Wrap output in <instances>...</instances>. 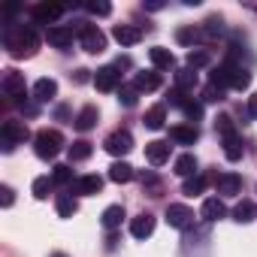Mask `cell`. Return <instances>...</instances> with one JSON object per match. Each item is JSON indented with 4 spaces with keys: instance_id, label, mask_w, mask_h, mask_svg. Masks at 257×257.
<instances>
[{
    "instance_id": "cell-10",
    "label": "cell",
    "mask_w": 257,
    "mask_h": 257,
    "mask_svg": "<svg viewBox=\"0 0 257 257\" xmlns=\"http://www.w3.org/2000/svg\"><path fill=\"white\" fill-rule=\"evenodd\" d=\"M25 91H28V88H25V76L16 73V70H7V76H4V94L13 97V100H22Z\"/></svg>"
},
{
    "instance_id": "cell-24",
    "label": "cell",
    "mask_w": 257,
    "mask_h": 257,
    "mask_svg": "<svg viewBox=\"0 0 257 257\" xmlns=\"http://www.w3.org/2000/svg\"><path fill=\"white\" fill-rule=\"evenodd\" d=\"M164 124H167V106L164 103L161 106H152L146 112V127H149V131H161Z\"/></svg>"
},
{
    "instance_id": "cell-1",
    "label": "cell",
    "mask_w": 257,
    "mask_h": 257,
    "mask_svg": "<svg viewBox=\"0 0 257 257\" xmlns=\"http://www.w3.org/2000/svg\"><path fill=\"white\" fill-rule=\"evenodd\" d=\"M4 46L10 49L13 58H31V55H37V49H40V37H37L34 28L7 25V28H4Z\"/></svg>"
},
{
    "instance_id": "cell-20",
    "label": "cell",
    "mask_w": 257,
    "mask_h": 257,
    "mask_svg": "<svg viewBox=\"0 0 257 257\" xmlns=\"http://www.w3.org/2000/svg\"><path fill=\"white\" fill-rule=\"evenodd\" d=\"M137 173H134V167L127 164V161H115L112 167H109V179L112 182H118V185H124V182H131Z\"/></svg>"
},
{
    "instance_id": "cell-15",
    "label": "cell",
    "mask_w": 257,
    "mask_h": 257,
    "mask_svg": "<svg viewBox=\"0 0 257 257\" xmlns=\"http://www.w3.org/2000/svg\"><path fill=\"white\" fill-rule=\"evenodd\" d=\"M112 37H115L121 46H137V43L143 40V31H140L137 25H115Z\"/></svg>"
},
{
    "instance_id": "cell-12",
    "label": "cell",
    "mask_w": 257,
    "mask_h": 257,
    "mask_svg": "<svg viewBox=\"0 0 257 257\" xmlns=\"http://www.w3.org/2000/svg\"><path fill=\"white\" fill-rule=\"evenodd\" d=\"M152 233H155V215L143 212V215H137V218L131 221V236H134V239H149Z\"/></svg>"
},
{
    "instance_id": "cell-31",
    "label": "cell",
    "mask_w": 257,
    "mask_h": 257,
    "mask_svg": "<svg viewBox=\"0 0 257 257\" xmlns=\"http://www.w3.org/2000/svg\"><path fill=\"white\" fill-rule=\"evenodd\" d=\"M91 152H94V149H91V143H88V140H79V143H73V146H70V161H88V158H91Z\"/></svg>"
},
{
    "instance_id": "cell-4",
    "label": "cell",
    "mask_w": 257,
    "mask_h": 257,
    "mask_svg": "<svg viewBox=\"0 0 257 257\" xmlns=\"http://www.w3.org/2000/svg\"><path fill=\"white\" fill-rule=\"evenodd\" d=\"M31 131L25 121H4V152H13L19 143H28Z\"/></svg>"
},
{
    "instance_id": "cell-7",
    "label": "cell",
    "mask_w": 257,
    "mask_h": 257,
    "mask_svg": "<svg viewBox=\"0 0 257 257\" xmlns=\"http://www.w3.org/2000/svg\"><path fill=\"white\" fill-rule=\"evenodd\" d=\"M167 221H170V227H176V230H188V227L194 224V212H191L188 206H182V203H173V206L167 209Z\"/></svg>"
},
{
    "instance_id": "cell-22",
    "label": "cell",
    "mask_w": 257,
    "mask_h": 257,
    "mask_svg": "<svg viewBox=\"0 0 257 257\" xmlns=\"http://www.w3.org/2000/svg\"><path fill=\"white\" fill-rule=\"evenodd\" d=\"M55 209H58V215H61V218H73V215L79 212V200H76L73 194H58Z\"/></svg>"
},
{
    "instance_id": "cell-19",
    "label": "cell",
    "mask_w": 257,
    "mask_h": 257,
    "mask_svg": "<svg viewBox=\"0 0 257 257\" xmlns=\"http://www.w3.org/2000/svg\"><path fill=\"white\" fill-rule=\"evenodd\" d=\"M55 94H58V82H55V79H40V82L34 85V100H40V103L55 100Z\"/></svg>"
},
{
    "instance_id": "cell-5",
    "label": "cell",
    "mask_w": 257,
    "mask_h": 257,
    "mask_svg": "<svg viewBox=\"0 0 257 257\" xmlns=\"http://www.w3.org/2000/svg\"><path fill=\"white\" fill-rule=\"evenodd\" d=\"M94 85H97V91H121V73H118V67L112 64V67H100L97 73H94Z\"/></svg>"
},
{
    "instance_id": "cell-28",
    "label": "cell",
    "mask_w": 257,
    "mask_h": 257,
    "mask_svg": "<svg viewBox=\"0 0 257 257\" xmlns=\"http://www.w3.org/2000/svg\"><path fill=\"white\" fill-rule=\"evenodd\" d=\"M242 152H245V146H242V140L236 134L233 137H224V155H227V161H239Z\"/></svg>"
},
{
    "instance_id": "cell-13",
    "label": "cell",
    "mask_w": 257,
    "mask_h": 257,
    "mask_svg": "<svg viewBox=\"0 0 257 257\" xmlns=\"http://www.w3.org/2000/svg\"><path fill=\"white\" fill-rule=\"evenodd\" d=\"M46 40L55 46V49H70L73 46V28H64V25H55V28H49V34H46Z\"/></svg>"
},
{
    "instance_id": "cell-36",
    "label": "cell",
    "mask_w": 257,
    "mask_h": 257,
    "mask_svg": "<svg viewBox=\"0 0 257 257\" xmlns=\"http://www.w3.org/2000/svg\"><path fill=\"white\" fill-rule=\"evenodd\" d=\"M52 188H55V182H52L49 176H40V179L34 182V197H37V200H46Z\"/></svg>"
},
{
    "instance_id": "cell-43",
    "label": "cell",
    "mask_w": 257,
    "mask_h": 257,
    "mask_svg": "<svg viewBox=\"0 0 257 257\" xmlns=\"http://www.w3.org/2000/svg\"><path fill=\"white\" fill-rule=\"evenodd\" d=\"M248 112L257 118V94H251V97H248Z\"/></svg>"
},
{
    "instance_id": "cell-26",
    "label": "cell",
    "mask_w": 257,
    "mask_h": 257,
    "mask_svg": "<svg viewBox=\"0 0 257 257\" xmlns=\"http://www.w3.org/2000/svg\"><path fill=\"white\" fill-rule=\"evenodd\" d=\"M224 215H227V209H224V203H221L218 197L203 200V218H206V221H218V218H224Z\"/></svg>"
},
{
    "instance_id": "cell-27",
    "label": "cell",
    "mask_w": 257,
    "mask_h": 257,
    "mask_svg": "<svg viewBox=\"0 0 257 257\" xmlns=\"http://www.w3.org/2000/svg\"><path fill=\"white\" fill-rule=\"evenodd\" d=\"M173 170H176L179 176L191 179V176H197V158H194V155H182V158H176Z\"/></svg>"
},
{
    "instance_id": "cell-42",
    "label": "cell",
    "mask_w": 257,
    "mask_h": 257,
    "mask_svg": "<svg viewBox=\"0 0 257 257\" xmlns=\"http://www.w3.org/2000/svg\"><path fill=\"white\" fill-rule=\"evenodd\" d=\"M13 200H16V197H13V188H10V185H4V188H0V203L10 209V206H13Z\"/></svg>"
},
{
    "instance_id": "cell-29",
    "label": "cell",
    "mask_w": 257,
    "mask_h": 257,
    "mask_svg": "<svg viewBox=\"0 0 257 257\" xmlns=\"http://www.w3.org/2000/svg\"><path fill=\"white\" fill-rule=\"evenodd\" d=\"M121 218H124V209L121 206H109L103 212V227L106 230H115V227H121Z\"/></svg>"
},
{
    "instance_id": "cell-41",
    "label": "cell",
    "mask_w": 257,
    "mask_h": 257,
    "mask_svg": "<svg viewBox=\"0 0 257 257\" xmlns=\"http://www.w3.org/2000/svg\"><path fill=\"white\" fill-rule=\"evenodd\" d=\"M88 13H94V16H109V13H112V7H109V4H103V0H94V4H88Z\"/></svg>"
},
{
    "instance_id": "cell-35",
    "label": "cell",
    "mask_w": 257,
    "mask_h": 257,
    "mask_svg": "<svg viewBox=\"0 0 257 257\" xmlns=\"http://www.w3.org/2000/svg\"><path fill=\"white\" fill-rule=\"evenodd\" d=\"M52 182H55V185H70V182H73V170H70L67 164H58V167L52 170Z\"/></svg>"
},
{
    "instance_id": "cell-44",
    "label": "cell",
    "mask_w": 257,
    "mask_h": 257,
    "mask_svg": "<svg viewBox=\"0 0 257 257\" xmlns=\"http://www.w3.org/2000/svg\"><path fill=\"white\" fill-rule=\"evenodd\" d=\"M146 10H164L161 0H146Z\"/></svg>"
},
{
    "instance_id": "cell-37",
    "label": "cell",
    "mask_w": 257,
    "mask_h": 257,
    "mask_svg": "<svg viewBox=\"0 0 257 257\" xmlns=\"http://www.w3.org/2000/svg\"><path fill=\"white\" fill-rule=\"evenodd\" d=\"M143 191H146L149 197H158V194H161V182H158L155 173H143Z\"/></svg>"
},
{
    "instance_id": "cell-39",
    "label": "cell",
    "mask_w": 257,
    "mask_h": 257,
    "mask_svg": "<svg viewBox=\"0 0 257 257\" xmlns=\"http://www.w3.org/2000/svg\"><path fill=\"white\" fill-rule=\"evenodd\" d=\"M137 94H140L137 88H121V91H118V100H121L124 106H137Z\"/></svg>"
},
{
    "instance_id": "cell-3",
    "label": "cell",
    "mask_w": 257,
    "mask_h": 257,
    "mask_svg": "<svg viewBox=\"0 0 257 257\" xmlns=\"http://www.w3.org/2000/svg\"><path fill=\"white\" fill-rule=\"evenodd\" d=\"M79 43H82V49L91 52V55L106 52V37H103V31H100L97 25H79Z\"/></svg>"
},
{
    "instance_id": "cell-23",
    "label": "cell",
    "mask_w": 257,
    "mask_h": 257,
    "mask_svg": "<svg viewBox=\"0 0 257 257\" xmlns=\"http://www.w3.org/2000/svg\"><path fill=\"white\" fill-rule=\"evenodd\" d=\"M197 82H200L197 70H191V67L176 70V88H179V91H194V88H197Z\"/></svg>"
},
{
    "instance_id": "cell-45",
    "label": "cell",
    "mask_w": 257,
    "mask_h": 257,
    "mask_svg": "<svg viewBox=\"0 0 257 257\" xmlns=\"http://www.w3.org/2000/svg\"><path fill=\"white\" fill-rule=\"evenodd\" d=\"M52 257H67V254H61V251H58V254H52Z\"/></svg>"
},
{
    "instance_id": "cell-34",
    "label": "cell",
    "mask_w": 257,
    "mask_h": 257,
    "mask_svg": "<svg viewBox=\"0 0 257 257\" xmlns=\"http://www.w3.org/2000/svg\"><path fill=\"white\" fill-rule=\"evenodd\" d=\"M221 100H224V88L215 85V82H209L203 88V103H221Z\"/></svg>"
},
{
    "instance_id": "cell-2",
    "label": "cell",
    "mask_w": 257,
    "mask_h": 257,
    "mask_svg": "<svg viewBox=\"0 0 257 257\" xmlns=\"http://www.w3.org/2000/svg\"><path fill=\"white\" fill-rule=\"evenodd\" d=\"M64 149V137H61V131H40L37 137H34V152H37V158H43V161H52V158H58V152Z\"/></svg>"
},
{
    "instance_id": "cell-30",
    "label": "cell",
    "mask_w": 257,
    "mask_h": 257,
    "mask_svg": "<svg viewBox=\"0 0 257 257\" xmlns=\"http://www.w3.org/2000/svg\"><path fill=\"white\" fill-rule=\"evenodd\" d=\"M209 61H212V55H209L206 49H191V52H188V67H191V70H200V67H206Z\"/></svg>"
},
{
    "instance_id": "cell-9",
    "label": "cell",
    "mask_w": 257,
    "mask_h": 257,
    "mask_svg": "<svg viewBox=\"0 0 257 257\" xmlns=\"http://www.w3.org/2000/svg\"><path fill=\"white\" fill-rule=\"evenodd\" d=\"M176 40H179L182 46H191V49L200 46V43H212L209 31H206V28H194V25H191V28H179V31H176Z\"/></svg>"
},
{
    "instance_id": "cell-11",
    "label": "cell",
    "mask_w": 257,
    "mask_h": 257,
    "mask_svg": "<svg viewBox=\"0 0 257 257\" xmlns=\"http://www.w3.org/2000/svg\"><path fill=\"white\" fill-rule=\"evenodd\" d=\"M215 188H218L221 197H236V194H242V179L236 173H221L215 179Z\"/></svg>"
},
{
    "instance_id": "cell-16",
    "label": "cell",
    "mask_w": 257,
    "mask_h": 257,
    "mask_svg": "<svg viewBox=\"0 0 257 257\" xmlns=\"http://www.w3.org/2000/svg\"><path fill=\"white\" fill-rule=\"evenodd\" d=\"M146 158H149V161H152L155 167L167 164V161H170V143H161V140L149 143V146H146Z\"/></svg>"
},
{
    "instance_id": "cell-32",
    "label": "cell",
    "mask_w": 257,
    "mask_h": 257,
    "mask_svg": "<svg viewBox=\"0 0 257 257\" xmlns=\"http://www.w3.org/2000/svg\"><path fill=\"white\" fill-rule=\"evenodd\" d=\"M188 197H197V194H203L206 191V176H191V179H185V188H182Z\"/></svg>"
},
{
    "instance_id": "cell-18",
    "label": "cell",
    "mask_w": 257,
    "mask_h": 257,
    "mask_svg": "<svg viewBox=\"0 0 257 257\" xmlns=\"http://www.w3.org/2000/svg\"><path fill=\"white\" fill-rule=\"evenodd\" d=\"M149 58H152V64H155V70H173L176 67V55L170 52V49H152L149 52Z\"/></svg>"
},
{
    "instance_id": "cell-21",
    "label": "cell",
    "mask_w": 257,
    "mask_h": 257,
    "mask_svg": "<svg viewBox=\"0 0 257 257\" xmlns=\"http://www.w3.org/2000/svg\"><path fill=\"white\" fill-rule=\"evenodd\" d=\"M134 88H137V91H146V94H149V91H158V88H161V73H155V70H152V73H137Z\"/></svg>"
},
{
    "instance_id": "cell-40",
    "label": "cell",
    "mask_w": 257,
    "mask_h": 257,
    "mask_svg": "<svg viewBox=\"0 0 257 257\" xmlns=\"http://www.w3.org/2000/svg\"><path fill=\"white\" fill-rule=\"evenodd\" d=\"M218 131H221V137H233V134H236V131H233V118L221 115V118H218Z\"/></svg>"
},
{
    "instance_id": "cell-8",
    "label": "cell",
    "mask_w": 257,
    "mask_h": 257,
    "mask_svg": "<svg viewBox=\"0 0 257 257\" xmlns=\"http://www.w3.org/2000/svg\"><path fill=\"white\" fill-rule=\"evenodd\" d=\"M31 16H34L37 25H52V22H58L64 16V7L61 4H37L31 10Z\"/></svg>"
},
{
    "instance_id": "cell-25",
    "label": "cell",
    "mask_w": 257,
    "mask_h": 257,
    "mask_svg": "<svg viewBox=\"0 0 257 257\" xmlns=\"http://www.w3.org/2000/svg\"><path fill=\"white\" fill-rule=\"evenodd\" d=\"M97 118H100V112H97V106H85V109H82V112L76 115V121H73V124H76V127H79V131L85 134V131H91V127L97 124Z\"/></svg>"
},
{
    "instance_id": "cell-14",
    "label": "cell",
    "mask_w": 257,
    "mask_h": 257,
    "mask_svg": "<svg viewBox=\"0 0 257 257\" xmlns=\"http://www.w3.org/2000/svg\"><path fill=\"white\" fill-rule=\"evenodd\" d=\"M170 140H176L179 146H194L197 140H200V131L191 124H176V127H170Z\"/></svg>"
},
{
    "instance_id": "cell-6",
    "label": "cell",
    "mask_w": 257,
    "mask_h": 257,
    "mask_svg": "<svg viewBox=\"0 0 257 257\" xmlns=\"http://www.w3.org/2000/svg\"><path fill=\"white\" fill-rule=\"evenodd\" d=\"M103 149L109 152V155H115V158H121V155H127L134 149V137L127 134V131H115V134H109L106 137V143H103Z\"/></svg>"
},
{
    "instance_id": "cell-38",
    "label": "cell",
    "mask_w": 257,
    "mask_h": 257,
    "mask_svg": "<svg viewBox=\"0 0 257 257\" xmlns=\"http://www.w3.org/2000/svg\"><path fill=\"white\" fill-rule=\"evenodd\" d=\"M182 112H185V118H191V121H200V118H203V103H194V100H188Z\"/></svg>"
},
{
    "instance_id": "cell-33",
    "label": "cell",
    "mask_w": 257,
    "mask_h": 257,
    "mask_svg": "<svg viewBox=\"0 0 257 257\" xmlns=\"http://www.w3.org/2000/svg\"><path fill=\"white\" fill-rule=\"evenodd\" d=\"M233 218L239 221V224H248L251 218H254V203H248V200H242L236 209H233Z\"/></svg>"
},
{
    "instance_id": "cell-17",
    "label": "cell",
    "mask_w": 257,
    "mask_h": 257,
    "mask_svg": "<svg viewBox=\"0 0 257 257\" xmlns=\"http://www.w3.org/2000/svg\"><path fill=\"white\" fill-rule=\"evenodd\" d=\"M73 191L82 194V197H94V194L103 191V179H100V176H82V179L73 185Z\"/></svg>"
}]
</instances>
